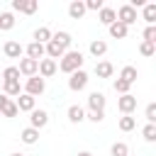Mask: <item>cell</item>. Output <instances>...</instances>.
Returning a JSON list of instances; mask_svg holds the SVG:
<instances>
[{"mask_svg": "<svg viewBox=\"0 0 156 156\" xmlns=\"http://www.w3.org/2000/svg\"><path fill=\"white\" fill-rule=\"evenodd\" d=\"M98 20H100V22H102L105 27H110V24H112V22L117 20V15H115V10H112V7H107V5H105V7H102V10L98 12Z\"/></svg>", "mask_w": 156, "mask_h": 156, "instance_id": "44dd1931", "label": "cell"}, {"mask_svg": "<svg viewBox=\"0 0 156 156\" xmlns=\"http://www.w3.org/2000/svg\"><path fill=\"white\" fill-rule=\"evenodd\" d=\"M88 51H90L95 58H100V56H105V54H107V44H105L102 39H93V41H90V46H88Z\"/></svg>", "mask_w": 156, "mask_h": 156, "instance_id": "ffe728a7", "label": "cell"}, {"mask_svg": "<svg viewBox=\"0 0 156 156\" xmlns=\"http://www.w3.org/2000/svg\"><path fill=\"white\" fill-rule=\"evenodd\" d=\"M112 88H115V93H119V95H127L132 85H129V83H124L122 78H115V83H112Z\"/></svg>", "mask_w": 156, "mask_h": 156, "instance_id": "4dcf8cb0", "label": "cell"}, {"mask_svg": "<svg viewBox=\"0 0 156 156\" xmlns=\"http://www.w3.org/2000/svg\"><path fill=\"white\" fill-rule=\"evenodd\" d=\"M20 139H22V144L32 146V144L39 141V129H34V127H24V129L20 132Z\"/></svg>", "mask_w": 156, "mask_h": 156, "instance_id": "5bb4252c", "label": "cell"}, {"mask_svg": "<svg viewBox=\"0 0 156 156\" xmlns=\"http://www.w3.org/2000/svg\"><path fill=\"white\" fill-rule=\"evenodd\" d=\"M10 156H24V154H17V151H15V154H10Z\"/></svg>", "mask_w": 156, "mask_h": 156, "instance_id": "ab89813d", "label": "cell"}, {"mask_svg": "<svg viewBox=\"0 0 156 156\" xmlns=\"http://www.w3.org/2000/svg\"><path fill=\"white\" fill-rule=\"evenodd\" d=\"M141 136H144L146 141H156V124H146V127L141 129Z\"/></svg>", "mask_w": 156, "mask_h": 156, "instance_id": "d6a6232c", "label": "cell"}, {"mask_svg": "<svg viewBox=\"0 0 156 156\" xmlns=\"http://www.w3.org/2000/svg\"><path fill=\"white\" fill-rule=\"evenodd\" d=\"M83 61H85V58H83V54H80V51L68 49V51L58 58V63H56V66H58L63 73H68V76H71V73H76V71H80V68H83Z\"/></svg>", "mask_w": 156, "mask_h": 156, "instance_id": "6da1fadb", "label": "cell"}, {"mask_svg": "<svg viewBox=\"0 0 156 156\" xmlns=\"http://www.w3.org/2000/svg\"><path fill=\"white\" fill-rule=\"evenodd\" d=\"M17 105H15V100H7L5 105H2V110H0V117H17Z\"/></svg>", "mask_w": 156, "mask_h": 156, "instance_id": "83f0119b", "label": "cell"}, {"mask_svg": "<svg viewBox=\"0 0 156 156\" xmlns=\"http://www.w3.org/2000/svg\"><path fill=\"white\" fill-rule=\"evenodd\" d=\"M88 73L80 68V71H76V73H71V78H68V88L73 90V93H78V90H83L85 85H88Z\"/></svg>", "mask_w": 156, "mask_h": 156, "instance_id": "277c9868", "label": "cell"}, {"mask_svg": "<svg viewBox=\"0 0 156 156\" xmlns=\"http://www.w3.org/2000/svg\"><path fill=\"white\" fill-rule=\"evenodd\" d=\"M117 110H119L122 115H132V112L136 110V98H134L132 93L119 95V98H117Z\"/></svg>", "mask_w": 156, "mask_h": 156, "instance_id": "5b68a950", "label": "cell"}, {"mask_svg": "<svg viewBox=\"0 0 156 156\" xmlns=\"http://www.w3.org/2000/svg\"><path fill=\"white\" fill-rule=\"evenodd\" d=\"M12 10L22 12V15H34L39 10V2L37 0H12Z\"/></svg>", "mask_w": 156, "mask_h": 156, "instance_id": "52a82bcc", "label": "cell"}, {"mask_svg": "<svg viewBox=\"0 0 156 156\" xmlns=\"http://www.w3.org/2000/svg\"><path fill=\"white\" fill-rule=\"evenodd\" d=\"M134 127H136V119H134L132 115H122V117H119V129H122V132H132Z\"/></svg>", "mask_w": 156, "mask_h": 156, "instance_id": "f1b7e54d", "label": "cell"}, {"mask_svg": "<svg viewBox=\"0 0 156 156\" xmlns=\"http://www.w3.org/2000/svg\"><path fill=\"white\" fill-rule=\"evenodd\" d=\"M115 15H117V22H122L124 27H129V24H134L136 22V10L127 2V5H122L119 10H115Z\"/></svg>", "mask_w": 156, "mask_h": 156, "instance_id": "3957f363", "label": "cell"}, {"mask_svg": "<svg viewBox=\"0 0 156 156\" xmlns=\"http://www.w3.org/2000/svg\"><path fill=\"white\" fill-rule=\"evenodd\" d=\"M85 12H88V10H85V2H83V0H73V2L68 5V15H71V20H80Z\"/></svg>", "mask_w": 156, "mask_h": 156, "instance_id": "e0dca14e", "label": "cell"}, {"mask_svg": "<svg viewBox=\"0 0 156 156\" xmlns=\"http://www.w3.org/2000/svg\"><path fill=\"white\" fill-rule=\"evenodd\" d=\"M85 119H90V122H102L105 119V112H95V110H88V115H85Z\"/></svg>", "mask_w": 156, "mask_h": 156, "instance_id": "d590c367", "label": "cell"}, {"mask_svg": "<svg viewBox=\"0 0 156 156\" xmlns=\"http://www.w3.org/2000/svg\"><path fill=\"white\" fill-rule=\"evenodd\" d=\"M44 90H46V80H44V78H39V76L27 78V83H24V93H27V95L37 98V95H41Z\"/></svg>", "mask_w": 156, "mask_h": 156, "instance_id": "7a4b0ae2", "label": "cell"}, {"mask_svg": "<svg viewBox=\"0 0 156 156\" xmlns=\"http://www.w3.org/2000/svg\"><path fill=\"white\" fill-rule=\"evenodd\" d=\"M66 115H68V122H73V124H80V122L85 119V110H83L80 105H71Z\"/></svg>", "mask_w": 156, "mask_h": 156, "instance_id": "ac0fdd59", "label": "cell"}, {"mask_svg": "<svg viewBox=\"0 0 156 156\" xmlns=\"http://www.w3.org/2000/svg\"><path fill=\"white\" fill-rule=\"evenodd\" d=\"M27 58H32V61H41L46 54H44V44H37V41H32V44H27Z\"/></svg>", "mask_w": 156, "mask_h": 156, "instance_id": "4fadbf2b", "label": "cell"}, {"mask_svg": "<svg viewBox=\"0 0 156 156\" xmlns=\"http://www.w3.org/2000/svg\"><path fill=\"white\" fill-rule=\"evenodd\" d=\"M15 105H17L20 112H32V110L37 107V98H32V95H27V93H20L17 100H15Z\"/></svg>", "mask_w": 156, "mask_h": 156, "instance_id": "ba28073f", "label": "cell"}, {"mask_svg": "<svg viewBox=\"0 0 156 156\" xmlns=\"http://www.w3.org/2000/svg\"><path fill=\"white\" fill-rule=\"evenodd\" d=\"M78 156H93L90 151H78Z\"/></svg>", "mask_w": 156, "mask_h": 156, "instance_id": "f35d334b", "label": "cell"}, {"mask_svg": "<svg viewBox=\"0 0 156 156\" xmlns=\"http://www.w3.org/2000/svg\"><path fill=\"white\" fill-rule=\"evenodd\" d=\"M105 7V2L102 0H85V10H93V12H100Z\"/></svg>", "mask_w": 156, "mask_h": 156, "instance_id": "e575fe53", "label": "cell"}, {"mask_svg": "<svg viewBox=\"0 0 156 156\" xmlns=\"http://www.w3.org/2000/svg\"><path fill=\"white\" fill-rule=\"evenodd\" d=\"M139 51H141V56H154V54H156V44H151V41H141Z\"/></svg>", "mask_w": 156, "mask_h": 156, "instance_id": "836d02e7", "label": "cell"}, {"mask_svg": "<svg viewBox=\"0 0 156 156\" xmlns=\"http://www.w3.org/2000/svg\"><path fill=\"white\" fill-rule=\"evenodd\" d=\"M58 71V66H56V61H51V58H41L39 61V78H51L54 73Z\"/></svg>", "mask_w": 156, "mask_h": 156, "instance_id": "8fae6325", "label": "cell"}, {"mask_svg": "<svg viewBox=\"0 0 156 156\" xmlns=\"http://www.w3.org/2000/svg\"><path fill=\"white\" fill-rule=\"evenodd\" d=\"M7 100H10V98H7V95H0V110H2V105H5V102H7Z\"/></svg>", "mask_w": 156, "mask_h": 156, "instance_id": "74e56055", "label": "cell"}, {"mask_svg": "<svg viewBox=\"0 0 156 156\" xmlns=\"http://www.w3.org/2000/svg\"><path fill=\"white\" fill-rule=\"evenodd\" d=\"M49 124V112L46 110H32L29 112V127H34V129H44Z\"/></svg>", "mask_w": 156, "mask_h": 156, "instance_id": "8992f818", "label": "cell"}, {"mask_svg": "<svg viewBox=\"0 0 156 156\" xmlns=\"http://www.w3.org/2000/svg\"><path fill=\"white\" fill-rule=\"evenodd\" d=\"M112 73H115V66L110 61H98L95 63V76L98 78H112Z\"/></svg>", "mask_w": 156, "mask_h": 156, "instance_id": "2e32d148", "label": "cell"}, {"mask_svg": "<svg viewBox=\"0 0 156 156\" xmlns=\"http://www.w3.org/2000/svg\"><path fill=\"white\" fill-rule=\"evenodd\" d=\"M20 93H22V85H20V80L2 83V95H7V98H17Z\"/></svg>", "mask_w": 156, "mask_h": 156, "instance_id": "603a6c76", "label": "cell"}, {"mask_svg": "<svg viewBox=\"0 0 156 156\" xmlns=\"http://www.w3.org/2000/svg\"><path fill=\"white\" fill-rule=\"evenodd\" d=\"M144 41L156 44V27H146V29H144Z\"/></svg>", "mask_w": 156, "mask_h": 156, "instance_id": "8d00e7d4", "label": "cell"}, {"mask_svg": "<svg viewBox=\"0 0 156 156\" xmlns=\"http://www.w3.org/2000/svg\"><path fill=\"white\" fill-rule=\"evenodd\" d=\"M107 32H110V37H112V39H124V37L129 34V27H124L122 22H117V20H115V22L107 27Z\"/></svg>", "mask_w": 156, "mask_h": 156, "instance_id": "9a60e30c", "label": "cell"}, {"mask_svg": "<svg viewBox=\"0 0 156 156\" xmlns=\"http://www.w3.org/2000/svg\"><path fill=\"white\" fill-rule=\"evenodd\" d=\"M51 34H54V32H51L49 27H37V29H34V41H37V44H49V41H51Z\"/></svg>", "mask_w": 156, "mask_h": 156, "instance_id": "7402d4cb", "label": "cell"}, {"mask_svg": "<svg viewBox=\"0 0 156 156\" xmlns=\"http://www.w3.org/2000/svg\"><path fill=\"white\" fill-rule=\"evenodd\" d=\"M51 41H54V44H58L63 51H68V46H71V41H73V39H71V34H68V32H56V34H51Z\"/></svg>", "mask_w": 156, "mask_h": 156, "instance_id": "d6986e66", "label": "cell"}, {"mask_svg": "<svg viewBox=\"0 0 156 156\" xmlns=\"http://www.w3.org/2000/svg\"><path fill=\"white\" fill-rule=\"evenodd\" d=\"M144 20H146L149 27H154V22H156V2H146L144 5Z\"/></svg>", "mask_w": 156, "mask_h": 156, "instance_id": "cb8c5ba5", "label": "cell"}, {"mask_svg": "<svg viewBox=\"0 0 156 156\" xmlns=\"http://www.w3.org/2000/svg\"><path fill=\"white\" fill-rule=\"evenodd\" d=\"M119 78H122L124 83H129V85H132V83L136 80V68H134V66H124V68L119 71Z\"/></svg>", "mask_w": 156, "mask_h": 156, "instance_id": "484cf974", "label": "cell"}, {"mask_svg": "<svg viewBox=\"0 0 156 156\" xmlns=\"http://www.w3.org/2000/svg\"><path fill=\"white\" fill-rule=\"evenodd\" d=\"M110 154H112V156H129V146H127L124 141H115V144L110 146Z\"/></svg>", "mask_w": 156, "mask_h": 156, "instance_id": "f546056e", "label": "cell"}, {"mask_svg": "<svg viewBox=\"0 0 156 156\" xmlns=\"http://www.w3.org/2000/svg\"><path fill=\"white\" fill-rule=\"evenodd\" d=\"M105 102H107V98L102 95V93H90L88 95V110H95V112H105Z\"/></svg>", "mask_w": 156, "mask_h": 156, "instance_id": "30bf717a", "label": "cell"}, {"mask_svg": "<svg viewBox=\"0 0 156 156\" xmlns=\"http://www.w3.org/2000/svg\"><path fill=\"white\" fill-rule=\"evenodd\" d=\"M12 27H15V15L12 12H0V29L10 32Z\"/></svg>", "mask_w": 156, "mask_h": 156, "instance_id": "d4e9b609", "label": "cell"}, {"mask_svg": "<svg viewBox=\"0 0 156 156\" xmlns=\"http://www.w3.org/2000/svg\"><path fill=\"white\" fill-rule=\"evenodd\" d=\"M2 51H5V56H7V58H20V56H22V51H24V46H22L20 41L10 39V41H5Z\"/></svg>", "mask_w": 156, "mask_h": 156, "instance_id": "7c38bea8", "label": "cell"}, {"mask_svg": "<svg viewBox=\"0 0 156 156\" xmlns=\"http://www.w3.org/2000/svg\"><path fill=\"white\" fill-rule=\"evenodd\" d=\"M144 117H146V124H156V102H149L146 105Z\"/></svg>", "mask_w": 156, "mask_h": 156, "instance_id": "1f68e13d", "label": "cell"}, {"mask_svg": "<svg viewBox=\"0 0 156 156\" xmlns=\"http://www.w3.org/2000/svg\"><path fill=\"white\" fill-rule=\"evenodd\" d=\"M12 80H20V71L17 66H7L2 71V83H12Z\"/></svg>", "mask_w": 156, "mask_h": 156, "instance_id": "4316f807", "label": "cell"}, {"mask_svg": "<svg viewBox=\"0 0 156 156\" xmlns=\"http://www.w3.org/2000/svg\"><path fill=\"white\" fill-rule=\"evenodd\" d=\"M17 71H20V76H27V78H32V76H37V71H39V61L22 58V61H20V66H17Z\"/></svg>", "mask_w": 156, "mask_h": 156, "instance_id": "9c48e42d", "label": "cell"}]
</instances>
